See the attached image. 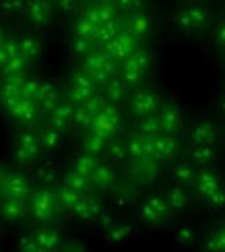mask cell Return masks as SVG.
I'll use <instances>...</instances> for the list:
<instances>
[{"label":"cell","mask_w":225,"mask_h":252,"mask_svg":"<svg viewBox=\"0 0 225 252\" xmlns=\"http://www.w3.org/2000/svg\"><path fill=\"white\" fill-rule=\"evenodd\" d=\"M194 141H198L200 145L213 141V130L209 128V126H200V128L194 130Z\"/></svg>","instance_id":"cell-13"},{"label":"cell","mask_w":225,"mask_h":252,"mask_svg":"<svg viewBox=\"0 0 225 252\" xmlns=\"http://www.w3.org/2000/svg\"><path fill=\"white\" fill-rule=\"evenodd\" d=\"M19 50H21V56L23 58H37L39 54V41L31 35H25L19 39Z\"/></svg>","instance_id":"cell-5"},{"label":"cell","mask_w":225,"mask_h":252,"mask_svg":"<svg viewBox=\"0 0 225 252\" xmlns=\"http://www.w3.org/2000/svg\"><path fill=\"white\" fill-rule=\"evenodd\" d=\"M87 15L95 21L97 25H105V23H112V21L116 19V6L110 2V0H103V2H97L93 4Z\"/></svg>","instance_id":"cell-3"},{"label":"cell","mask_w":225,"mask_h":252,"mask_svg":"<svg viewBox=\"0 0 225 252\" xmlns=\"http://www.w3.org/2000/svg\"><path fill=\"white\" fill-rule=\"evenodd\" d=\"M161 122H163V128L165 130H176L178 124H180V116L176 110H165L163 116H161Z\"/></svg>","instance_id":"cell-12"},{"label":"cell","mask_w":225,"mask_h":252,"mask_svg":"<svg viewBox=\"0 0 225 252\" xmlns=\"http://www.w3.org/2000/svg\"><path fill=\"white\" fill-rule=\"evenodd\" d=\"M54 4L62 10V13H70V10L77 6V0H54Z\"/></svg>","instance_id":"cell-17"},{"label":"cell","mask_w":225,"mask_h":252,"mask_svg":"<svg viewBox=\"0 0 225 252\" xmlns=\"http://www.w3.org/2000/svg\"><path fill=\"white\" fill-rule=\"evenodd\" d=\"M27 0H0V13L2 15H19L25 13Z\"/></svg>","instance_id":"cell-9"},{"label":"cell","mask_w":225,"mask_h":252,"mask_svg":"<svg viewBox=\"0 0 225 252\" xmlns=\"http://www.w3.org/2000/svg\"><path fill=\"white\" fill-rule=\"evenodd\" d=\"M215 37H217V44L225 48V21H223V23L217 27V33H215Z\"/></svg>","instance_id":"cell-20"},{"label":"cell","mask_w":225,"mask_h":252,"mask_svg":"<svg viewBox=\"0 0 225 252\" xmlns=\"http://www.w3.org/2000/svg\"><path fill=\"white\" fill-rule=\"evenodd\" d=\"M70 118H72V112H70V108L68 106H62V108H58L54 114H52V122H54L56 126H66L68 122H70Z\"/></svg>","instance_id":"cell-11"},{"label":"cell","mask_w":225,"mask_h":252,"mask_svg":"<svg viewBox=\"0 0 225 252\" xmlns=\"http://www.w3.org/2000/svg\"><path fill=\"white\" fill-rule=\"evenodd\" d=\"M97 29H99V25L95 23V21H93L87 13H85V15L79 19V23H77V33H79V37H95Z\"/></svg>","instance_id":"cell-6"},{"label":"cell","mask_w":225,"mask_h":252,"mask_svg":"<svg viewBox=\"0 0 225 252\" xmlns=\"http://www.w3.org/2000/svg\"><path fill=\"white\" fill-rule=\"evenodd\" d=\"M118 37V27H116V21L112 23H105V25H99L97 33H95V39L97 41H103V44H110Z\"/></svg>","instance_id":"cell-8"},{"label":"cell","mask_w":225,"mask_h":252,"mask_svg":"<svg viewBox=\"0 0 225 252\" xmlns=\"http://www.w3.org/2000/svg\"><path fill=\"white\" fill-rule=\"evenodd\" d=\"M110 2H112L114 6H118L120 10H126V13H130V15L143 13V6H145L143 0H110Z\"/></svg>","instance_id":"cell-10"},{"label":"cell","mask_w":225,"mask_h":252,"mask_svg":"<svg viewBox=\"0 0 225 252\" xmlns=\"http://www.w3.org/2000/svg\"><path fill=\"white\" fill-rule=\"evenodd\" d=\"M41 143H44L46 149H54V147H58V143H60V136H58V132H54V130H46Z\"/></svg>","instance_id":"cell-14"},{"label":"cell","mask_w":225,"mask_h":252,"mask_svg":"<svg viewBox=\"0 0 225 252\" xmlns=\"http://www.w3.org/2000/svg\"><path fill=\"white\" fill-rule=\"evenodd\" d=\"M209 21V10L200 4H190L186 8H182L178 17H176V23L182 31H194V29H202Z\"/></svg>","instance_id":"cell-1"},{"label":"cell","mask_w":225,"mask_h":252,"mask_svg":"<svg viewBox=\"0 0 225 252\" xmlns=\"http://www.w3.org/2000/svg\"><path fill=\"white\" fill-rule=\"evenodd\" d=\"M194 157H196L198 161H209L211 157H213V149H209V147L202 145V147H198V149L194 151Z\"/></svg>","instance_id":"cell-16"},{"label":"cell","mask_w":225,"mask_h":252,"mask_svg":"<svg viewBox=\"0 0 225 252\" xmlns=\"http://www.w3.org/2000/svg\"><path fill=\"white\" fill-rule=\"evenodd\" d=\"M122 93H124V89H122L120 83H110V85H108V95H110L112 99L122 97Z\"/></svg>","instance_id":"cell-18"},{"label":"cell","mask_w":225,"mask_h":252,"mask_svg":"<svg viewBox=\"0 0 225 252\" xmlns=\"http://www.w3.org/2000/svg\"><path fill=\"white\" fill-rule=\"evenodd\" d=\"M155 103H157V99L151 95V93H138L134 97V110L141 112V114H149V112L155 110Z\"/></svg>","instance_id":"cell-7"},{"label":"cell","mask_w":225,"mask_h":252,"mask_svg":"<svg viewBox=\"0 0 225 252\" xmlns=\"http://www.w3.org/2000/svg\"><path fill=\"white\" fill-rule=\"evenodd\" d=\"M176 178H180V180H190L192 178V170L188 165H178L176 167Z\"/></svg>","instance_id":"cell-19"},{"label":"cell","mask_w":225,"mask_h":252,"mask_svg":"<svg viewBox=\"0 0 225 252\" xmlns=\"http://www.w3.org/2000/svg\"><path fill=\"white\" fill-rule=\"evenodd\" d=\"M52 13H54V6H52L50 0H27L25 4V15L29 19V23H33L37 27L48 25Z\"/></svg>","instance_id":"cell-2"},{"label":"cell","mask_w":225,"mask_h":252,"mask_svg":"<svg viewBox=\"0 0 225 252\" xmlns=\"http://www.w3.org/2000/svg\"><path fill=\"white\" fill-rule=\"evenodd\" d=\"M2 37H4V31L0 29V44H4V41H2Z\"/></svg>","instance_id":"cell-21"},{"label":"cell","mask_w":225,"mask_h":252,"mask_svg":"<svg viewBox=\"0 0 225 252\" xmlns=\"http://www.w3.org/2000/svg\"><path fill=\"white\" fill-rule=\"evenodd\" d=\"M50 2H54V0H50Z\"/></svg>","instance_id":"cell-22"},{"label":"cell","mask_w":225,"mask_h":252,"mask_svg":"<svg viewBox=\"0 0 225 252\" xmlns=\"http://www.w3.org/2000/svg\"><path fill=\"white\" fill-rule=\"evenodd\" d=\"M149 27H151V23H149V17L145 13H134L128 17L126 21V31L130 33L132 37H143L147 35Z\"/></svg>","instance_id":"cell-4"},{"label":"cell","mask_w":225,"mask_h":252,"mask_svg":"<svg viewBox=\"0 0 225 252\" xmlns=\"http://www.w3.org/2000/svg\"><path fill=\"white\" fill-rule=\"evenodd\" d=\"M74 50H77L79 54H87V52L91 50L89 37H77V41H74Z\"/></svg>","instance_id":"cell-15"}]
</instances>
